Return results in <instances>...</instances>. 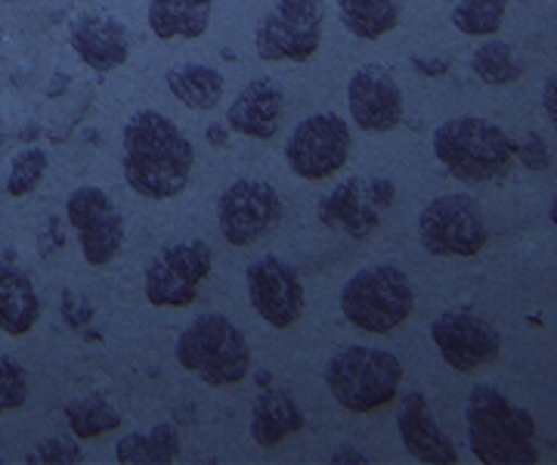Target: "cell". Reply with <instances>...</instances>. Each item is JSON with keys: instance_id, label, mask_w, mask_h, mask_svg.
<instances>
[{"instance_id": "37", "label": "cell", "mask_w": 557, "mask_h": 465, "mask_svg": "<svg viewBox=\"0 0 557 465\" xmlns=\"http://www.w3.org/2000/svg\"><path fill=\"white\" fill-rule=\"evenodd\" d=\"M226 140H230V134H226L223 124H211V127H208V143H211V146H226Z\"/></svg>"}, {"instance_id": "24", "label": "cell", "mask_w": 557, "mask_h": 465, "mask_svg": "<svg viewBox=\"0 0 557 465\" xmlns=\"http://www.w3.org/2000/svg\"><path fill=\"white\" fill-rule=\"evenodd\" d=\"M164 82H168V90L183 106L199 109V112H211L223 100V75H220L218 69L201 65V62H186V65L171 69L164 75Z\"/></svg>"}, {"instance_id": "3", "label": "cell", "mask_w": 557, "mask_h": 465, "mask_svg": "<svg viewBox=\"0 0 557 465\" xmlns=\"http://www.w3.org/2000/svg\"><path fill=\"white\" fill-rule=\"evenodd\" d=\"M434 156L456 181L490 183L511 174L518 143L498 124L478 115H461L434 131Z\"/></svg>"}, {"instance_id": "28", "label": "cell", "mask_w": 557, "mask_h": 465, "mask_svg": "<svg viewBox=\"0 0 557 465\" xmlns=\"http://www.w3.org/2000/svg\"><path fill=\"white\" fill-rule=\"evenodd\" d=\"M508 13V0H458L453 25L471 38H493Z\"/></svg>"}, {"instance_id": "13", "label": "cell", "mask_w": 557, "mask_h": 465, "mask_svg": "<svg viewBox=\"0 0 557 465\" xmlns=\"http://www.w3.org/2000/svg\"><path fill=\"white\" fill-rule=\"evenodd\" d=\"M394 199L397 186L387 178H347L319 203V221L332 230H344L350 240H366Z\"/></svg>"}, {"instance_id": "6", "label": "cell", "mask_w": 557, "mask_h": 465, "mask_svg": "<svg viewBox=\"0 0 557 465\" xmlns=\"http://www.w3.org/2000/svg\"><path fill=\"white\" fill-rule=\"evenodd\" d=\"M399 382L403 364L397 354L384 347L350 344L325 366V384L332 397L350 413H375L381 406L394 404Z\"/></svg>"}, {"instance_id": "38", "label": "cell", "mask_w": 557, "mask_h": 465, "mask_svg": "<svg viewBox=\"0 0 557 465\" xmlns=\"http://www.w3.org/2000/svg\"><path fill=\"white\" fill-rule=\"evenodd\" d=\"M548 215H552V223H555V230H557V193H555V199H552V208H548Z\"/></svg>"}, {"instance_id": "25", "label": "cell", "mask_w": 557, "mask_h": 465, "mask_svg": "<svg viewBox=\"0 0 557 465\" xmlns=\"http://www.w3.org/2000/svg\"><path fill=\"white\" fill-rule=\"evenodd\" d=\"M180 456V435L174 425L161 423L146 435L134 431L115 444V460L124 465H168Z\"/></svg>"}, {"instance_id": "35", "label": "cell", "mask_w": 557, "mask_h": 465, "mask_svg": "<svg viewBox=\"0 0 557 465\" xmlns=\"http://www.w3.org/2000/svg\"><path fill=\"white\" fill-rule=\"evenodd\" d=\"M542 109H545L548 122H552V127L557 131V72L545 82V87H542Z\"/></svg>"}, {"instance_id": "15", "label": "cell", "mask_w": 557, "mask_h": 465, "mask_svg": "<svg viewBox=\"0 0 557 465\" xmlns=\"http://www.w3.org/2000/svg\"><path fill=\"white\" fill-rule=\"evenodd\" d=\"M248 298L255 304L260 320L273 329H288L304 314V285L298 280V270L285 264L276 255H267L248 267Z\"/></svg>"}, {"instance_id": "8", "label": "cell", "mask_w": 557, "mask_h": 465, "mask_svg": "<svg viewBox=\"0 0 557 465\" xmlns=\"http://www.w3.org/2000/svg\"><path fill=\"white\" fill-rule=\"evenodd\" d=\"M325 0H276L255 28V50L267 62H307L322 47Z\"/></svg>"}, {"instance_id": "21", "label": "cell", "mask_w": 557, "mask_h": 465, "mask_svg": "<svg viewBox=\"0 0 557 465\" xmlns=\"http://www.w3.org/2000/svg\"><path fill=\"white\" fill-rule=\"evenodd\" d=\"M304 409L298 406V401L282 391V388H267L260 391L258 401L251 406V438L255 444L270 450V446H278L285 438H292L295 431L304 428Z\"/></svg>"}, {"instance_id": "16", "label": "cell", "mask_w": 557, "mask_h": 465, "mask_svg": "<svg viewBox=\"0 0 557 465\" xmlns=\"http://www.w3.org/2000/svg\"><path fill=\"white\" fill-rule=\"evenodd\" d=\"M347 106L366 134H391L403 122V90L384 65H359L347 82Z\"/></svg>"}, {"instance_id": "17", "label": "cell", "mask_w": 557, "mask_h": 465, "mask_svg": "<svg viewBox=\"0 0 557 465\" xmlns=\"http://www.w3.org/2000/svg\"><path fill=\"white\" fill-rule=\"evenodd\" d=\"M69 44L87 69L115 72L131 57L127 25L106 13H81L69 25Z\"/></svg>"}, {"instance_id": "20", "label": "cell", "mask_w": 557, "mask_h": 465, "mask_svg": "<svg viewBox=\"0 0 557 465\" xmlns=\"http://www.w3.org/2000/svg\"><path fill=\"white\" fill-rule=\"evenodd\" d=\"M40 320V298L28 273L16 264L0 261V332L3 335H28Z\"/></svg>"}, {"instance_id": "30", "label": "cell", "mask_w": 557, "mask_h": 465, "mask_svg": "<svg viewBox=\"0 0 557 465\" xmlns=\"http://www.w3.org/2000/svg\"><path fill=\"white\" fill-rule=\"evenodd\" d=\"M28 401V372L20 360L0 357V413L22 409Z\"/></svg>"}, {"instance_id": "34", "label": "cell", "mask_w": 557, "mask_h": 465, "mask_svg": "<svg viewBox=\"0 0 557 465\" xmlns=\"http://www.w3.org/2000/svg\"><path fill=\"white\" fill-rule=\"evenodd\" d=\"M412 69H416L418 75H424V78H443V75L453 72V60L449 57H421V53H416L412 57Z\"/></svg>"}, {"instance_id": "23", "label": "cell", "mask_w": 557, "mask_h": 465, "mask_svg": "<svg viewBox=\"0 0 557 465\" xmlns=\"http://www.w3.org/2000/svg\"><path fill=\"white\" fill-rule=\"evenodd\" d=\"M341 25L359 41L391 35L403 16V0H338Z\"/></svg>"}, {"instance_id": "4", "label": "cell", "mask_w": 557, "mask_h": 465, "mask_svg": "<svg viewBox=\"0 0 557 465\" xmlns=\"http://www.w3.org/2000/svg\"><path fill=\"white\" fill-rule=\"evenodd\" d=\"M177 360L186 372L199 376L205 384L226 388L248 379L251 347L242 329L223 314H199L180 332Z\"/></svg>"}, {"instance_id": "36", "label": "cell", "mask_w": 557, "mask_h": 465, "mask_svg": "<svg viewBox=\"0 0 557 465\" xmlns=\"http://www.w3.org/2000/svg\"><path fill=\"white\" fill-rule=\"evenodd\" d=\"M332 463H369V456L357 450V446H338L335 453H332Z\"/></svg>"}, {"instance_id": "27", "label": "cell", "mask_w": 557, "mask_h": 465, "mask_svg": "<svg viewBox=\"0 0 557 465\" xmlns=\"http://www.w3.org/2000/svg\"><path fill=\"white\" fill-rule=\"evenodd\" d=\"M471 72L478 75L483 84H493V87H505V84L520 82L523 75V65H520L515 47L505 41L490 38L486 44H480L471 57Z\"/></svg>"}, {"instance_id": "11", "label": "cell", "mask_w": 557, "mask_h": 465, "mask_svg": "<svg viewBox=\"0 0 557 465\" xmlns=\"http://www.w3.org/2000/svg\"><path fill=\"white\" fill-rule=\"evenodd\" d=\"M282 221V196L276 193V186L267 181H242L230 183L223 189L218 203V223L223 240L236 248L255 245L263 240L267 233L276 230V223Z\"/></svg>"}, {"instance_id": "31", "label": "cell", "mask_w": 557, "mask_h": 465, "mask_svg": "<svg viewBox=\"0 0 557 465\" xmlns=\"http://www.w3.org/2000/svg\"><path fill=\"white\" fill-rule=\"evenodd\" d=\"M25 463L32 465H69V463H81V444L78 438L72 435V438H47V441H40L28 456H25Z\"/></svg>"}, {"instance_id": "12", "label": "cell", "mask_w": 557, "mask_h": 465, "mask_svg": "<svg viewBox=\"0 0 557 465\" xmlns=\"http://www.w3.org/2000/svg\"><path fill=\"white\" fill-rule=\"evenodd\" d=\"M65 218L78 233L81 255L90 267H106L124 248V218L100 186H78L65 199Z\"/></svg>"}, {"instance_id": "32", "label": "cell", "mask_w": 557, "mask_h": 465, "mask_svg": "<svg viewBox=\"0 0 557 465\" xmlns=\"http://www.w3.org/2000/svg\"><path fill=\"white\" fill-rule=\"evenodd\" d=\"M518 162L530 171H548L552 168V149H548V140L542 134H527L523 140L518 143Z\"/></svg>"}, {"instance_id": "7", "label": "cell", "mask_w": 557, "mask_h": 465, "mask_svg": "<svg viewBox=\"0 0 557 465\" xmlns=\"http://www.w3.org/2000/svg\"><path fill=\"white\" fill-rule=\"evenodd\" d=\"M418 240L434 258H478L490 243V223L474 196H437L418 215Z\"/></svg>"}, {"instance_id": "5", "label": "cell", "mask_w": 557, "mask_h": 465, "mask_svg": "<svg viewBox=\"0 0 557 465\" xmlns=\"http://www.w3.org/2000/svg\"><path fill=\"white\" fill-rule=\"evenodd\" d=\"M416 289L397 264H375L354 273L341 289V317L359 332L387 335L409 320Z\"/></svg>"}, {"instance_id": "14", "label": "cell", "mask_w": 557, "mask_h": 465, "mask_svg": "<svg viewBox=\"0 0 557 465\" xmlns=\"http://www.w3.org/2000/svg\"><path fill=\"white\" fill-rule=\"evenodd\" d=\"M431 339L437 344L443 364L456 372H474L502 354V335L496 326L468 307L440 314L431 323Z\"/></svg>"}, {"instance_id": "10", "label": "cell", "mask_w": 557, "mask_h": 465, "mask_svg": "<svg viewBox=\"0 0 557 465\" xmlns=\"http://www.w3.org/2000/svg\"><path fill=\"white\" fill-rule=\"evenodd\" d=\"M350 146L354 137L347 122L335 112H317L292 131L285 143V162L300 181H325L347 164Z\"/></svg>"}, {"instance_id": "26", "label": "cell", "mask_w": 557, "mask_h": 465, "mask_svg": "<svg viewBox=\"0 0 557 465\" xmlns=\"http://www.w3.org/2000/svg\"><path fill=\"white\" fill-rule=\"evenodd\" d=\"M65 423L78 441H90V438H102L121 428V413L109 404L106 394H87L65 404Z\"/></svg>"}, {"instance_id": "18", "label": "cell", "mask_w": 557, "mask_h": 465, "mask_svg": "<svg viewBox=\"0 0 557 465\" xmlns=\"http://www.w3.org/2000/svg\"><path fill=\"white\" fill-rule=\"evenodd\" d=\"M397 428L399 441L406 446V453L428 465H456L458 450L449 441V435L440 428V423L431 413V404L421 391L403 394L397 404Z\"/></svg>"}, {"instance_id": "19", "label": "cell", "mask_w": 557, "mask_h": 465, "mask_svg": "<svg viewBox=\"0 0 557 465\" xmlns=\"http://www.w3.org/2000/svg\"><path fill=\"white\" fill-rule=\"evenodd\" d=\"M285 119V90L273 78H255L239 90L226 109V124L242 137L270 140Z\"/></svg>"}, {"instance_id": "22", "label": "cell", "mask_w": 557, "mask_h": 465, "mask_svg": "<svg viewBox=\"0 0 557 465\" xmlns=\"http://www.w3.org/2000/svg\"><path fill=\"white\" fill-rule=\"evenodd\" d=\"M214 0H152L149 32L159 41H196L208 32Z\"/></svg>"}, {"instance_id": "29", "label": "cell", "mask_w": 557, "mask_h": 465, "mask_svg": "<svg viewBox=\"0 0 557 465\" xmlns=\"http://www.w3.org/2000/svg\"><path fill=\"white\" fill-rule=\"evenodd\" d=\"M47 168H50V156L44 149H25V152H20L13 159V168H10L7 193L13 199H22V196L35 193L38 183L44 181V174H47Z\"/></svg>"}, {"instance_id": "2", "label": "cell", "mask_w": 557, "mask_h": 465, "mask_svg": "<svg viewBox=\"0 0 557 465\" xmlns=\"http://www.w3.org/2000/svg\"><path fill=\"white\" fill-rule=\"evenodd\" d=\"M471 453L483 465L539 463L536 419L493 384H478L465 404Z\"/></svg>"}, {"instance_id": "33", "label": "cell", "mask_w": 557, "mask_h": 465, "mask_svg": "<svg viewBox=\"0 0 557 465\" xmlns=\"http://www.w3.org/2000/svg\"><path fill=\"white\" fill-rule=\"evenodd\" d=\"M62 317L75 326V329H84V326L94 320V307L84 302V298H78V295H72V292H62Z\"/></svg>"}, {"instance_id": "1", "label": "cell", "mask_w": 557, "mask_h": 465, "mask_svg": "<svg viewBox=\"0 0 557 465\" xmlns=\"http://www.w3.org/2000/svg\"><path fill=\"white\" fill-rule=\"evenodd\" d=\"M196 164V149L177 124L156 109L134 112L121 131V171L127 186L143 199L180 196Z\"/></svg>"}, {"instance_id": "9", "label": "cell", "mask_w": 557, "mask_h": 465, "mask_svg": "<svg viewBox=\"0 0 557 465\" xmlns=\"http://www.w3.org/2000/svg\"><path fill=\"white\" fill-rule=\"evenodd\" d=\"M211 270L214 252L201 240L161 248L143 273L146 302L152 307H189L199 298L201 283L211 277Z\"/></svg>"}]
</instances>
